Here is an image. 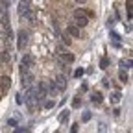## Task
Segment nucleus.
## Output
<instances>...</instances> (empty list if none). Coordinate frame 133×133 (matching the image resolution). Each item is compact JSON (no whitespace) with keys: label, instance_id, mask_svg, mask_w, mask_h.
Masks as SVG:
<instances>
[{"label":"nucleus","instance_id":"obj_1","mask_svg":"<svg viewBox=\"0 0 133 133\" xmlns=\"http://www.w3.org/2000/svg\"><path fill=\"white\" fill-rule=\"evenodd\" d=\"M74 21H76V26H79V28H85V26L89 24V17L85 15V11L78 9V11H74Z\"/></svg>","mask_w":133,"mask_h":133},{"label":"nucleus","instance_id":"obj_2","mask_svg":"<svg viewBox=\"0 0 133 133\" xmlns=\"http://www.w3.org/2000/svg\"><path fill=\"white\" fill-rule=\"evenodd\" d=\"M21 78H22V87H24V89H30V87H31V81H33L31 72H30V70H24V72H21Z\"/></svg>","mask_w":133,"mask_h":133},{"label":"nucleus","instance_id":"obj_3","mask_svg":"<svg viewBox=\"0 0 133 133\" xmlns=\"http://www.w3.org/2000/svg\"><path fill=\"white\" fill-rule=\"evenodd\" d=\"M9 87H11V79H9V76H2V78H0V91L6 94V92L9 91Z\"/></svg>","mask_w":133,"mask_h":133},{"label":"nucleus","instance_id":"obj_4","mask_svg":"<svg viewBox=\"0 0 133 133\" xmlns=\"http://www.w3.org/2000/svg\"><path fill=\"white\" fill-rule=\"evenodd\" d=\"M26 44H28V33H26V31H19V43H17L19 50L26 48Z\"/></svg>","mask_w":133,"mask_h":133},{"label":"nucleus","instance_id":"obj_5","mask_svg":"<svg viewBox=\"0 0 133 133\" xmlns=\"http://www.w3.org/2000/svg\"><path fill=\"white\" fill-rule=\"evenodd\" d=\"M28 13H30L28 0H21V2H19V15H21V17H26Z\"/></svg>","mask_w":133,"mask_h":133},{"label":"nucleus","instance_id":"obj_6","mask_svg":"<svg viewBox=\"0 0 133 133\" xmlns=\"http://www.w3.org/2000/svg\"><path fill=\"white\" fill-rule=\"evenodd\" d=\"M9 61H11L9 50H2V52H0V63H2V65H9Z\"/></svg>","mask_w":133,"mask_h":133},{"label":"nucleus","instance_id":"obj_7","mask_svg":"<svg viewBox=\"0 0 133 133\" xmlns=\"http://www.w3.org/2000/svg\"><path fill=\"white\" fill-rule=\"evenodd\" d=\"M56 81H57V91H63V89H65V85H66V83H65V76H61V74H59Z\"/></svg>","mask_w":133,"mask_h":133},{"label":"nucleus","instance_id":"obj_8","mask_svg":"<svg viewBox=\"0 0 133 133\" xmlns=\"http://www.w3.org/2000/svg\"><path fill=\"white\" fill-rule=\"evenodd\" d=\"M66 31H69L72 37H79V30H78V26H69V28H66Z\"/></svg>","mask_w":133,"mask_h":133},{"label":"nucleus","instance_id":"obj_9","mask_svg":"<svg viewBox=\"0 0 133 133\" xmlns=\"http://www.w3.org/2000/svg\"><path fill=\"white\" fill-rule=\"evenodd\" d=\"M104 100V96H102V92H94L92 94V102H96V104H100Z\"/></svg>","mask_w":133,"mask_h":133},{"label":"nucleus","instance_id":"obj_10","mask_svg":"<svg viewBox=\"0 0 133 133\" xmlns=\"http://www.w3.org/2000/svg\"><path fill=\"white\" fill-rule=\"evenodd\" d=\"M63 59H65L66 63H72V61H74V56H72V54H66V52H63Z\"/></svg>","mask_w":133,"mask_h":133},{"label":"nucleus","instance_id":"obj_11","mask_svg":"<svg viewBox=\"0 0 133 133\" xmlns=\"http://www.w3.org/2000/svg\"><path fill=\"white\" fill-rule=\"evenodd\" d=\"M111 100H113V104H118V102H120V92H115Z\"/></svg>","mask_w":133,"mask_h":133},{"label":"nucleus","instance_id":"obj_12","mask_svg":"<svg viewBox=\"0 0 133 133\" xmlns=\"http://www.w3.org/2000/svg\"><path fill=\"white\" fill-rule=\"evenodd\" d=\"M52 107H54V100H48L44 104V109H52Z\"/></svg>","mask_w":133,"mask_h":133},{"label":"nucleus","instance_id":"obj_13","mask_svg":"<svg viewBox=\"0 0 133 133\" xmlns=\"http://www.w3.org/2000/svg\"><path fill=\"white\" fill-rule=\"evenodd\" d=\"M66 116H69V111H65V113H61V115H59V120L63 122V120L66 118Z\"/></svg>","mask_w":133,"mask_h":133},{"label":"nucleus","instance_id":"obj_14","mask_svg":"<svg viewBox=\"0 0 133 133\" xmlns=\"http://www.w3.org/2000/svg\"><path fill=\"white\" fill-rule=\"evenodd\" d=\"M24 102V96L22 94H17V104H22Z\"/></svg>","mask_w":133,"mask_h":133},{"label":"nucleus","instance_id":"obj_15","mask_svg":"<svg viewBox=\"0 0 133 133\" xmlns=\"http://www.w3.org/2000/svg\"><path fill=\"white\" fill-rule=\"evenodd\" d=\"M120 79L126 83V81H128V74H126V72H120Z\"/></svg>","mask_w":133,"mask_h":133},{"label":"nucleus","instance_id":"obj_16","mask_svg":"<svg viewBox=\"0 0 133 133\" xmlns=\"http://www.w3.org/2000/svg\"><path fill=\"white\" fill-rule=\"evenodd\" d=\"M76 2H78V4H83V2H87V0H76Z\"/></svg>","mask_w":133,"mask_h":133},{"label":"nucleus","instance_id":"obj_17","mask_svg":"<svg viewBox=\"0 0 133 133\" xmlns=\"http://www.w3.org/2000/svg\"><path fill=\"white\" fill-rule=\"evenodd\" d=\"M2 94H4V92H2V91H0V100H2Z\"/></svg>","mask_w":133,"mask_h":133}]
</instances>
